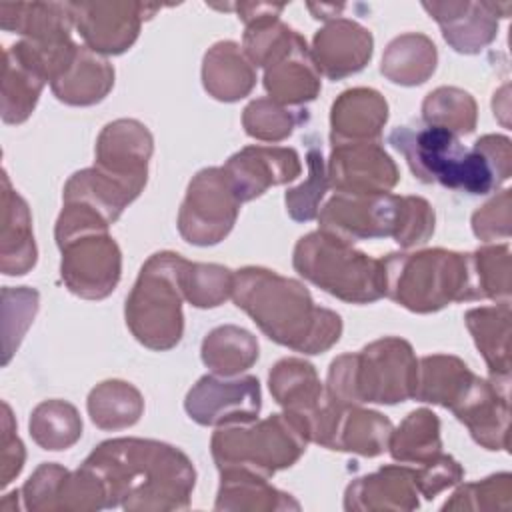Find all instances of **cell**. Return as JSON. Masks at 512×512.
<instances>
[{
    "label": "cell",
    "mask_w": 512,
    "mask_h": 512,
    "mask_svg": "<svg viewBox=\"0 0 512 512\" xmlns=\"http://www.w3.org/2000/svg\"><path fill=\"white\" fill-rule=\"evenodd\" d=\"M474 234L484 240H506L510 236V190H502L472 216Z\"/></svg>",
    "instance_id": "cell-45"
},
{
    "label": "cell",
    "mask_w": 512,
    "mask_h": 512,
    "mask_svg": "<svg viewBox=\"0 0 512 512\" xmlns=\"http://www.w3.org/2000/svg\"><path fill=\"white\" fill-rule=\"evenodd\" d=\"M202 82L206 92L222 102H236L250 94L256 84L254 64L240 52L236 42L214 44L202 64Z\"/></svg>",
    "instance_id": "cell-26"
},
{
    "label": "cell",
    "mask_w": 512,
    "mask_h": 512,
    "mask_svg": "<svg viewBox=\"0 0 512 512\" xmlns=\"http://www.w3.org/2000/svg\"><path fill=\"white\" fill-rule=\"evenodd\" d=\"M512 174V144L508 136L486 134L466 150L460 190L480 196L500 188Z\"/></svg>",
    "instance_id": "cell-27"
},
{
    "label": "cell",
    "mask_w": 512,
    "mask_h": 512,
    "mask_svg": "<svg viewBox=\"0 0 512 512\" xmlns=\"http://www.w3.org/2000/svg\"><path fill=\"white\" fill-rule=\"evenodd\" d=\"M416 468L382 466L378 472L356 478L344 494L346 510H414L420 506Z\"/></svg>",
    "instance_id": "cell-23"
},
{
    "label": "cell",
    "mask_w": 512,
    "mask_h": 512,
    "mask_svg": "<svg viewBox=\"0 0 512 512\" xmlns=\"http://www.w3.org/2000/svg\"><path fill=\"white\" fill-rule=\"evenodd\" d=\"M306 118L302 110L284 108L272 98L252 100L242 114V124L248 136L264 142H280Z\"/></svg>",
    "instance_id": "cell-41"
},
{
    "label": "cell",
    "mask_w": 512,
    "mask_h": 512,
    "mask_svg": "<svg viewBox=\"0 0 512 512\" xmlns=\"http://www.w3.org/2000/svg\"><path fill=\"white\" fill-rule=\"evenodd\" d=\"M240 204L224 168H204L188 184L178 230L190 244H218L232 230Z\"/></svg>",
    "instance_id": "cell-10"
},
{
    "label": "cell",
    "mask_w": 512,
    "mask_h": 512,
    "mask_svg": "<svg viewBox=\"0 0 512 512\" xmlns=\"http://www.w3.org/2000/svg\"><path fill=\"white\" fill-rule=\"evenodd\" d=\"M152 156V134L138 120L120 118L104 126L96 142V168L142 190Z\"/></svg>",
    "instance_id": "cell-17"
},
{
    "label": "cell",
    "mask_w": 512,
    "mask_h": 512,
    "mask_svg": "<svg viewBox=\"0 0 512 512\" xmlns=\"http://www.w3.org/2000/svg\"><path fill=\"white\" fill-rule=\"evenodd\" d=\"M470 258V280H472V300H496L510 302L512 288V264L510 246L494 244L482 246L468 254Z\"/></svg>",
    "instance_id": "cell-37"
},
{
    "label": "cell",
    "mask_w": 512,
    "mask_h": 512,
    "mask_svg": "<svg viewBox=\"0 0 512 512\" xmlns=\"http://www.w3.org/2000/svg\"><path fill=\"white\" fill-rule=\"evenodd\" d=\"M464 478V468L448 454H440L438 458L416 468V488L418 492L432 500L446 488L460 484Z\"/></svg>",
    "instance_id": "cell-44"
},
{
    "label": "cell",
    "mask_w": 512,
    "mask_h": 512,
    "mask_svg": "<svg viewBox=\"0 0 512 512\" xmlns=\"http://www.w3.org/2000/svg\"><path fill=\"white\" fill-rule=\"evenodd\" d=\"M262 406L260 382L254 376L224 380L202 376L186 394L188 416L202 426H230L256 420Z\"/></svg>",
    "instance_id": "cell-13"
},
{
    "label": "cell",
    "mask_w": 512,
    "mask_h": 512,
    "mask_svg": "<svg viewBox=\"0 0 512 512\" xmlns=\"http://www.w3.org/2000/svg\"><path fill=\"white\" fill-rule=\"evenodd\" d=\"M234 272L218 264L188 262L182 268L184 298L196 308H214L232 296Z\"/></svg>",
    "instance_id": "cell-40"
},
{
    "label": "cell",
    "mask_w": 512,
    "mask_h": 512,
    "mask_svg": "<svg viewBox=\"0 0 512 512\" xmlns=\"http://www.w3.org/2000/svg\"><path fill=\"white\" fill-rule=\"evenodd\" d=\"M142 412V394L122 380H106L88 396V414L102 430L128 428L140 420Z\"/></svg>",
    "instance_id": "cell-36"
},
{
    "label": "cell",
    "mask_w": 512,
    "mask_h": 512,
    "mask_svg": "<svg viewBox=\"0 0 512 512\" xmlns=\"http://www.w3.org/2000/svg\"><path fill=\"white\" fill-rule=\"evenodd\" d=\"M372 34L360 24L336 18L316 32L312 58L320 74L340 80L360 72L372 56Z\"/></svg>",
    "instance_id": "cell-21"
},
{
    "label": "cell",
    "mask_w": 512,
    "mask_h": 512,
    "mask_svg": "<svg viewBox=\"0 0 512 512\" xmlns=\"http://www.w3.org/2000/svg\"><path fill=\"white\" fill-rule=\"evenodd\" d=\"M174 252L152 254L126 298V324L134 338L152 350H170L182 338V268Z\"/></svg>",
    "instance_id": "cell-8"
},
{
    "label": "cell",
    "mask_w": 512,
    "mask_h": 512,
    "mask_svg": "<svg viewBox=\"0 0 512 512\" xmlns=\"http://www.w3.org/2000/svg\"><path fill=\"white\" fill-rule=\"evenodd\" d=\"M274 400L304 420L318 408L326 390L322 388L314 366L300 358H284L274 364L268 376Z\"/></svg>",
    "instance_id": "cell-29"
},
{
    "label": "cell",
    "mask_w": 512,
    "mask_h": 512,
    "mask_svg": "<svg viewBox=\"0 0 512 512\" xmlns=\"http://www.w3.org/2000/svg\"><path fill=\"white\" fill-rule=\"evenodd\" d=\"M424 10L440 24L444 40L462 54H476L488 46L498 32V12L510 4L490 2H424Z\"/></svg>",
    "instance_id": "cell-19"
},
{
    "label": "cell",
    "mask_w": 512,
    "mask_h": 512,
    "mask_svg": "<svg viewBox=\"0 0 512 512\" xmlns=\"http://www.w3.org/2000/svg\"><path fill=\"white\" fill-rule=\"evenodd\" d=\"M30 434L44 450H66L82 436V420L72 404L46 400L30 416Z\"/></svg>",
    "instance_id": "cell-38"
},
{
    "label": "cell",
    "mask_w": 512,
    "mask_h": 512,
    "mask_svg": "<svg viewBox=\"0 0 512 512\" xmlns=\"http://www.w3.org/2000/svg\"><path fill=\"white\" fill-rule=\"evenodd\" d=\"M292 262L300 276L344 302L368 304L386 294L384 262L326 230L302 236Z\"/></svg>",
    "instance_id": "cell-5"
},
{
    "label": "cell",
    "mask_w": 512,
    "mask_h": 512,
    "mask_svg": "<svg viewBox=\"0 0 512 512\" xmlns=\"http://www.w3.org/2000/svg\"><path fill=\"white\" fill-rule=\"evenodd\" d=\"M384 262L386 294L400 306L426 314L450 302L472 300L468 254L434 248L390 254Z\"/></svg>",
    "instance_id": "cell-6"
},
{
    "label": "cell",
    "mask_w": 512,
    "mask_h": 512,
    "mask_svg": "<svg viewBox=\"0 0 512 512\" xmlns=\"http://www.w3.org/2000/svg\"><path fill=\"white\" fill-rule=\"evenodd\" d=\"M310 430L294 412L272 414L254 426L220 428L212 436V458L220 472L240 470L270 478L290 468L306 450Z\"/></svg>",
    "instance_id": "cell-7"
},
{
    "label": "cell",
    "mask_w": 512,
    "mask_h": 512,
    "mask_svg": "<svg viewBox=\"0 0 512 512\" xmlns=\"http://www.w3.org/2000/svg\"><path fill=\"white\" fill-rule=\"evenodd\" d=\"M62 280L80 298H106L120 280L122 256L118 244L106 232L72 238L60 246Z\"/></svg>",
    "instance_id": "cell-12"
},
{
    "label": "cell",
    "mask_w": 512,
    "mask_h": 512,
    "mask_svg": "<svg viewBox=\"0 0 512 512\" xmlns=\"http://www.w3.org/2000/svg\"><path fill=\"white\" fill-rule=\"evenodd\" d=\"M508 386L474 376L460 402L452 408L472 438L486 450L508 448Z\"/></svg>",
    "instance_id": "cell-18"
},
{
    "label": "cell",
    "mask_w": 512,
    "mask_h": 512,
    "mask_svg": "<svg viewBox=\"0 0 512 512\" xmlns=\"http://www.w3.org/2000/svg\"><path fill=\"white\" fill-rule=\"evenodd\" d=\"M388 450L394 460L404 464L422 466L438 458L442 454L438 416L428 408L410 412L404 422L392 430Z\"/></svg>",
    "instance_id": "cell-34"
},
{
    "label": "cell",
    "mask_w": 512,
    "mask_h": 512,
    "mask_svg": "<svg viewBox=\"0 0 512 512\" xmlns=\"http://www.w3.org/2000/svg\"><path fill=\"white\" fill-rule=\"evenodd\" d=\"M464 320L490 370V380L510 384V302L472 308Z\"/></svg>",
    "instance_id": "cell-25"
},
{
    "label": "cell",
    "mask_w": 512,
    "mask_h": 512,
    "mask_svg": "<svg viewBox=\"0 0 512 512\" xmlns=\"http://www.w3.org/2000/svg\"><path fill=\"white\" fill-rule=\"evenodd\" d=\"M310 442L330 450L378 456L388 448L392 422L380 412L362 410L356 404L340 402L328 392L318 408L306 418Z\"/></svg>",
    "instance_id": "cell-9"
},
{
    "label": "cell",
    "mask_w": 512,
    "mask_h": 512,
    "mask_svg": "<svg viewBox=\"0 0 512 512\" xmlns=\"http://www.w3.org/2000/svg\"><path fill=\"white\" fill-rule=\"evenodd\" d=\"M474 376L476 374L456 356H424L418 362V378L412 398L420 402L440 404L452 410L464 396Z\"/></svg>",
    "instance_id": "cell-30"
},
{
    "label": "cell",
    "mask_w": 512,
    "mask_h": 512,
    "mask_svg": "<svg viewBox=\"0 0 512 512\" xmlns=\"http://www.w3.org/2000/svg\"><path fill=\"white\" fill-rule=\"evenodd\" d=\"M50 86L58 100L72 106H90L100 102L114 86V68L90 48L78 46L68 70Z\"/></svg>",
    "instance_id": "cell-28"
},
{
    "label": "cell",
    "mask_w": 512,
    "mask_h": 512,
    "mask_svg": "<svg viewBox=\"0 0 512 512\" xmlns=\"http://www.w3.org/2000/svg\"><path fill=\"white\" fill-rule=\"evenodd\" d=\"M72 18L86 48L102 54H120L138 36L142 4H70Z\"/></svg>",
    "instance_id": "cell-20"
},
{
    "label": "cell",
    "mask_w": 512,
    "mask_h": 512,
    "mask_svg": "<svg viewBox=\"0 0 512 512\" xmlns=\"http://www.w3.org/2000/svg\"><path fill=\"white\" fill-rule=\"evenodd\" d=\"M258 360L256 338L238 326L214 328L202 342V362L220 376H236Z\"/></svg>",
    "instance_id": "cell-35"
},
{
    "label": "cell",
    "mask_w": 512,
    "mask_h": 512,
    "mask_svg": "<svg viewBox=\"0 0 512 512\" xmlns=\"http://www.w3.org/2000/svg\"><path fill=\"white\" fill-rule=\"evenodd\" d=\"M320 230L348 242L394 238L402 248L428 242L434 232V210L420 196L336 194L318 212Z\"/></svg>",
    "instance_id": "cell-3"
},
{
    "label": "cell",
    "mask_w": 512,
    "mask_h": 512,
    "mask_svg": "<svg viewBox=\"0 0 512 512\" xmlns=\"http://www.w3.org/2000/svg\"><path fill=\"white\" fill-rule=\"evenodd\" d=\"M4 422V438H2V486H6L14 476L20 474L24 464V446L18 436L10 434Z\"/></svg>",
    "instance_id": "cell-46"
},
{
    "label": "cell",
    "mask_w": 512,
    "mask_h": 512,
    "mask_svg": "<svg viewBox=\"0 0 512 512\" xmlns=\"http://www.w3.org/2000/svg\"><path fill=\"white\" fill-rule=\"evenodd\" d=\"M48 80L40 52L28 42H18L4 52L2 118L4 122H24L36 106L40 90Z\"/></svg>",
    "instance_id": "cell-22"
},
{
    "label": "cell",
    "mask_w": 512,
    "mask_h": 512,
    "mask_svg": "<svg viewBox=\"0 0 512 512\" xmlns=\"http://www.w3.org/2000/svg\"><path fill=\"white\" fill-rule=\"evenodd\" d=\"M436 46L424 34H402L394 38L382 56V74L402 86L426 82L436 68Z\"/></svg>",
    "instance_id": "cell-32"
},
{
    "label": "cell",
    "mask_w": 512,
    "mask_h": 512,
    "mask_svg": "<svg viewBox=\"0 0 512 512\" xmlns=\"http://www.w3.org/2000/svg\"><path fill=\"white\" fill-rule=\"evenodd\" d=\"M418 360L402 338H380L356 354L332 360L328 370V396L346 402L396 404L414 396Z\"/></svg>",
    "instance_id": "cell-4"
},
{
    "label": "cell",
    "mask_w": 512,
    "mask_h": 512,
    "mask_svg": "<svg viewBox=\"0 0 512 512\" xmlns=\"http://www.w3.org/2000/svg\"><path fill=\"white\" fill-rule=\"evenodd\" d=\"M232 298L270 340L296 352L320 354L340 340V316L316 306L304 284L274 270L246 266L234 272Z\"/></svg>",
    "instance_id": "cell-2"
},
{
    "label": "cell",
    "mask_w": 512,
    "mask_h": 512,
    "mask_svg": "<svg viewBox=\"0 0 512 512\" xmlns=\"http://www.w3.org/2000/svg\"><path fill=\"white\" fill-rule=\"evenodd\" d=\"M216 510H300V504L286 492L270 486L256 474L228 470L220 472Z\"/></svg>",
    "instance_id": "cell-31"
},
{
    "label": "cell",
    "mask_w": 512,
    "mask_h": 512,
    "mask_svg": "<svg viewBox=\"0 0 512 512\" xmlns=\"http://www.w3.org/2000/svg\"><path fill=\"white\" fill-rule=\"evenodd\" d=\"M326 176L338 194L370 196L390 192L398 182V168L378 140L336 142Z\"/></svg>",
    "instance_id": "cell-14"
},
{
    "label": "cell",
    "mask_w": 512,
    "mask_h": 512,
    "mask_svg": "<svg viewBox=\"0 0 512 512\" xmlns=\"http://www.w3.org/2000/svg\"><path fill=\"white\" fill-rule=\"evenodd\" d=\"M4 226L12 234H2V272L26 274L36 264V244L30 230V212L26 202L10 190L4 174Z\"/></svg>",
    "instance_id": "cell-33"
},
{
    "label": "cell",
    "mask_w": 512,
    "mask_h": 512,
    "mask_svg": "<svg viewBox=\"0 0 512 512\" xmlns=\"http://www.w3.org/2000/svg\"><path fill=\"white\" fill-rule=\"evenodd\" d=\"M26 510H102L106 492L100 480L84 466L70 472L58 464H42L22 488Z\"/></svg>",
    "instance_id": "cell-15"
},
{
    "label": "cell",
    "mask_w": 512,
    "mask_h": 512,
    "mask_svg": "<svg viewBox=\"0 0 512 512\" xmlns=\"http://www.w3.org/2000/svg\"><path fill=\"white\" fill-rule=\"evenodd\" d=\"M512 506V476L492 474L484 480L460 486L442 510H508Z\"/></svg>",
    "instance_id": "cell-42"
},
{
    "label": "cell",
    "mask_w": 512,
    "mask_h": 512,
    "mask_svg": "<svg viewBox=\"0 0 512 512\" xmlns=\"http://www.w3.org/2000/svg\"><path fill=\"white\" fill-rule=\"evenodd\" d=\"M388 142L406 158L412 174L424 182L460 190L466 150L458 136L440 126H398Z\"/></svg>",
    "instance_id": "cell-11"
},
{
    "label": "cell",
    "mask_w": 512,
    "mask_h": 512,
    "mask_svg": "<svg viewBox=\"0 0 512 512\" xmlns=\"http://www.w3.org/2000/svg\"><path fill=\"white\" fill-rule=\"evenodd\" d=\"M388 120V104L372 88H350L332 104L330 126L336 142H374Z\"/></svg>",
    "instance_id": "cell-24"
},
{
    "label": "cell",
    "mask_w": 512,
    "mask_h": 512,
    "mask_svg": "<svg viewBox=\"0 0 512 512\" xmlns=\"http://www.w3.org/2000/svg\"><path fill=\"white\" fill-rule=\"evenodd\" d=\"M102 484L106 508L128 512L184 510L196 484L188 456L164 442L114 438L98 444L82 462Z\"/></svg>",
    "instance_id": "cell-1"
},
{
    "label": "cell",
    "mask_w": 512,
    "mask_h": 512,
    "mask_svg": "<svg viewBox=\"0 0 512 512\" xmlns=\"http://www.w3.org/2000/svg\"><path fill=\"white\" fill-rule=\"evenodd\" d=\"M476 100L460 88L440 86L422 102V120L428 126H440L452 134H470L476 128Z\"/></svg>",
    "instance_id": "cell-39"
},
{
    "label": "cell",
    "mask_w": 512,
    "mask_h": 512,
    "mask_svg": "<svg viewBox=\"0 0 512 512\" xmlns=\"http://www.w3.org/2000/svg\"><path fill=\"white\" fill-rule=\"evenodd\" d=\"M308 162V178L298 188H290L286 192V210L292 220L296 222H310L320 212V200L324 198V192L328 190V176L326 166L322 160L320 148L310 146L306 154Z\"/></svg>",
    "instance_id": "cell-43"
},
{
    "label": "cell",
    "mask_w": 512,
    "mask_h": 512,
    "mask_svg": "<svg viewBox=\"0 0 512 512\" xmlns=\"http://www.w3.org/2000/svg\"><path fill=\"white\" fill-rule=\"evenodd\" d=\"M222 168L240 202L254 200L270 186L286 184L302 172L298 152L284 146H246Z\"/></svg>",
    "instance_id": "cell-16"
}]
</instances>
